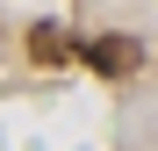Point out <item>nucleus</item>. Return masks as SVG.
I'll return each mask as SVG.
<instances>
[{
    "instance_id": "1",
    "label": "nucleus",
    "mask_w": 158,
    "mask_h": 151,
    "mask_svg": "<svg viewBox=\"0 0 158 151\" xmlns=\"http://www.w3.org/2000/svg\"><path fill=\"white\" fill-rule=\"evenodd\" d=\"M79 65H86L94 79H129V72L144 65V43L137 36H86L79 43Z\"/></svg>"
},
{
    "instance_id": "2",
    "label": "nucleus",
    "mask_w": 158,
    "mask_h": 151,
    "mask_svg": "<svg viewBox=\"0 0 158 151\" xmlns=\"http://www.w3.org/2000/svg\"><path fill=\"white\" fill-rule=\"evenodd\" d=\"M65 50H72V43H65L58 22H36V29H29V58H36V65H58Z\"/></svg>"
}]
</instances>
